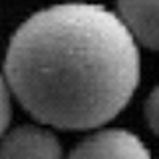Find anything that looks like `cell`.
<instances>
[{
	"mask_svg": "<svg viewBox=\"0 0 159 159\" xmlns=\"http://www.w3.org/2000/svg\"><path fill=\"white\" fill-rule=\"evenodd\" d=\"M145 119L151 127V131L159 135V86L149 93L145 102Z\"/></svg>",
	"mask_w": 159,
	"mask_h": 159,
	"instance_id": "obj_6",
	"label": "cell"
},
{
	"mask_svg": "<svg viewBox=\"0 0 159 159\" xmlns=\"http://www.w3.org/2000/svg\"><path fill=\"white\" fill-rule=\"evenodd\" d=\"M68 159H151V155L135 133L103 129L76 145Z\"/></svg>",
	"mask_w": 159,
	"mask_h": 159,
	"instance_id": "obj_2",
	"label": "cell"
},
{
	"mask_svg": "<svg viewBox=\"0 0 159 159\" xmlns=\"http://www.w3.org/2000/svg\"><path fill=\"white\" fill-rule=\"evenodd\" d=\"M10 96H12V89L8 86L6 76L0 74V139L6 133L10 117H12V103H10Z\"/></svg>",
	"mask_w": 159,
	"mask_h": 159,
	"instance_id": "obj_5",
	"label": "cell"
},
{
	"mask_svg": "<svg viewBox=\"0 0 159 159\" xmlns=\"http://www.w3.org/2000/svg\"><path fill=\"white\" fill-rule=\"evenodd\" d=\"M62 145L50 129L20 125L0 139V159H62Z\"/></svg>",
	"mask_w": 159,
	"mask_h": 159,
	"instance_id": "obj_3",
	"label": "cell"
},
{
	"mask_svg": "<svg viewBox=\"0 0 159 159\" xmlns=\"http://www.w3.org/2000/svg\"><path fill=\"white\" fill-rule=\"evenodd\" d=\"M137 40L119 14L70 2L32 14L14 32L4 76L16 99L42 125L102 127L139 86Z\"/></svg>",
	"mask_w": 159,
	"mask_h": 159,
	"instance_id": "obj_1",
	"label": "cell"
},
{
	"mask_svg": "<svg viewBox=\"0 0 159 159\" xmlns=\"http://www.w3.org/2000/svg\"><path fill=\"white\" fill-rule=\"evenodd\" d=\"M117 10L141 46L159 50V0H117Z\"/></svg>",
	"mask_w": 159,
	"mask_h": 159,
	"instance_id": "obj_4",
	"label": "cell"
}]
</instances>
